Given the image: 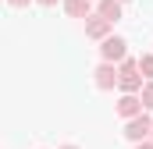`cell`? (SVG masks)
<instances>
[{"mask_svg":"<svg viewBox=\"0 0 153 149\" xmlns=\"http://www.w3.org/2000/svg\"><path fill=\"white\" fill-rule=\"evenodd\" d=\"M121 4H128V0H121Z\"/></svg>","mask_w":153,"mask_h":149,"instance_id":"15","label":"cell"},{"mask_svg":"<svg viewBox=\"0 0 153 149\" xmlns=\"http://www.w3.org/2000/svg\"><path fill=\"white\" fill-rule=\"evenodd\" d=\"M61 4H64L68 18H89V4L93 0H61Z\"/></svg>","mask_w":153,"mask_h":149,"instance_id":"8","label":"cell"},{"mask_svg":"<svg viewBox=\"0 0 153 149\" xmlns=\"http://www.w3.org/2000/svg\"><path fill=\"white\" fill-rule=\"evenodd\" d=\"M150 139H153V135H150Z\"/></svg>","mask_w":153,"mask_h":149,"instance_id":"16","label":"cell"},{"mask_svg":"<svg viewBox=\"0 0 153 149\" xmlns=\"http://www.w3.org/2000/svg\"><path fill=\"white\" fill-rule=\"evenodd\" d=\"M146 107H143V96L139 92H121V100H117V114L128 121V117H135V114H143Z\"/></svg>","mask_w":153,"mask_h":149,"instance_id":"6","label":"cell"},{"mask_svg":"<svg viewBox=\"0 0 153 149\" xmlns=\"http://www.w3.org/2000/svg\"><path fill=\"white\" fill-rule=\"evenodd\" d=\"M7 4H11V7H25L29 0H7Z\"/></svg>","mask_w":153,"mask_h":149,"instance_id":"12","label":"cell"},{"mask_svg":"<svg viewBox=\"0 0 153 149\" xmlns=\"http://www.w3.org/2000/svg\"><path fill=\"white\" fill-rule=\"evenodd\" d=\"M93 82H96V89H103V92H107V89H114V85H117V64L103 60V64L93 71Z\"/></svg>","mask_w":153,"mask_h":149,"instance_id":"5","label":"cell"},{"mask_svg":"<svg viewBox=\"0 0 153 149\" xmlns=\"http://www.w3.org/2000/svg\"><path fill=\"white\" fill-rule=\"evenodd\" d=\"M111 29H114V21H107L103 14H89L85 18V36L96 39V43H103V39L111 36Z\"/></svg>","mask_w":153,"mask_h":149,"instance_id":"4","label":"cell"},{"mask_svg":"<svg viewBox=\"0 0 153 149\" xmlns=\"http://www.w3.org/2000/svg\"><path fill=\"white\" fill-rule=\"evenodd\" d=\"M139 96H143V107L153 110V78H146V85H143V92H139Z\"/></svg>","mask_w":153,"mask_h":149,"instance_id":"9","label":"cell"},{"mask_svg":"<svg viewBox=\"0 0 153 149\" xmlns=\"http://www.w3.org/2000/svg\"><path fill=\"white\" fill-rule=\"evenodd\" d=\"M146 74L139 71V60H132V57H125L121 64H117V89L121 92H143V82Z\"/></svg>","mask_w":153,"mask_h":149,"instance_id":"1","label":"cell"},{"mask_svg":"<svg viewBox=\"0 0 153 149\" xmlns=\"http://www.w3.org/2000/svg\"><path fill=\"white\" fill-rule=\"evenodd\" d=\"M100 57L111 60V64H121V60L128 57V43H125L121 36H107L103 43H100Z\"/></svg>","mask_w":153,"mask_h":149,"instance_id":"3","label":"cell"},{"mask_svg":"<svg viewBox=\"0 0 153 149\" xmlns=\"http://www.w3.org/2000/svg\"><path fill=\"white\" fill-rule=\"evenodd\" d=\"M139 71L146 74V78H153V53H143L139 57Z\"/></svg>","mask_w":153,"mask_h":149,"instance_id":"10","label":"cell"},{"mask_svg":"<svg viewBox=\"0 0 153 149\" xmlns=\"http://www.w3.org/2000/svg\"><path fill=\"white\" fill-rule=\"evenodd\" d=\"M96 14H103L107 21L121 18V0H96Z\"/></svg>","mask_w":153,"mask_h":149,"instance_id":"7","label":"cell"},{"mask_svg":"<svg viewBox=\"0 0 153 149\" xmlns=\"http://www.w3.org/2000/svg\"><path fill=\"white\" fill-rule=\"evenodd\" d=\"M121 135H125L128 142H143V139H150V135H153V117H150L146 110H143V114H135V117H128Z\"/></svg>","mask_w":153,"mask_h":149,"instance_id":"2","label":"cell"},{"mask_svg":"<svg viewBox=\"0 0 153 149\" xmlns=\"http://www.w3.org/2000/svg\"><path fill=\"white\" fill-rule=\"evenodd\" d=\"M135 149H153V139H143V142H135Z\"/></svg>","mask_w":153,"mask_h":149,"instance_id":"11","label":"cell"},{"mask_svg":"<svg viewBox=\"0 0 153 149\" xmlns=\"http://www.w3.org/2000/svg\"><path fill=\"white\" fill-rule=\"evenodd\" d=\"M61 149H78V146H61Z\"/></svg>","mask_w":153,"mask_h":149,"instance_id":"14","label":"cell"},{"mask_svg":"<svg viewBox=\"0 0 153 149\" xmlns=\"http://www.w3.org/2000/svg\"><path fill=\"white\" fill-rule=\"evenodd\" d=\"M36 4H43V7H53V4H57V0H36Z\"/></svg>","mask_w":153,"mask_h":149,"instance_id":"13","label":"cell"}]
</instances>
